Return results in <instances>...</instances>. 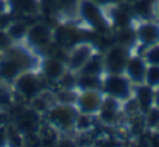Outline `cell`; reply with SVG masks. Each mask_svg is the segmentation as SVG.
Returning a JSON list of instances; mask_svg holds the SVG:
<instances>
[{
  "label": "cell",
  "mask_w": 159,
  "mask_h": 147,
  "mask_svg": "<svg viewBox=\"0 0 159 147\" xmlns=\"http://www.w3.org/2000/svg\"><path fill=\"white\" fill-rule=\"evenodd\" d=\"M142 56L148 65H159V44L147 47Z\"/></svg>",
  "instance_id": "cell-26"
},
{
  "label": "cell",
  "mask_w": 159,
  "mask_h": 147,
  "mask_svg": "<svg viewBox=\"0 0 159 147\" xmlns=\"http://www.w3.org/2000/svg\"><path fill=\"white\" fill-rule=\"evenodd\" d=\"M130 56H131V48L114 44L104 54V73L122 74L125 71Z\"/></svg>",
  "instance_id": "cell-6"
},
{
  "label": "cell",
  "mask_w": 159,
  "mask_h": 147,
  "mask_svg": "<svg viewBox=\"0 0 159 147\" xmlns=\"http://www.w3.org/2000/svg\"><path fill=\"white\" fill-rule=\"evenodd\" d=\"M155 107L159 108V87L155 88Z\"/></svg>",
  "instance_id": "cell-34"
},
{
  "label": "cell",
  "mask_w": 159,
  "mask_h": 147,
  "mask_svg": "<svg viewBox=\"0 0 159 147\" xmlns=\"http://www.w3.org/2000/svg\"><path fill=\"white\" fill-rule=\"evenodd\" d=\"M20 73H23L22 67L16 60H12L11 57H8V56H5L2 53V57H0V81L12 84L14 79Z\"/></svg>",
  "instance_id": "cell-18"
},
{
  "label": "cell",
  "mask_w": 159,
  "mask_h": 147,
  "mask_svg": "<svg viewBox=\"0 0 159 147\" xmlns=\"http://www.w3.org/2000/svg\"><path fill=\"white\" fill-rule=\"evenodd\" d=\"M134 99L138 102V108L141 115H145L153 105H155V88H152L147 84H136L133 85Z\"/></svg>",
  "instance_id": "cell-15"
},
{
  "label": "cell",
  "mask_w": 159,
  "mask_h": 147,
  "mask_svg": "<svg viewBox=\"0 0 159 147\" xmlns=\"http://www.w3.org/2000/svg\"><path fill=\"white\" fill-rule=\"evenodd\" d=\"M138 42L136 39V30L133 26H127V28H119L114 31V44L131 48L134 44Z\"/></svg>",
  "instance_id": "cell-23"
},
{
  "label": "cell",
  "mask_w": 159,
  "mask_h": 147,
  "mask_svg": "<svg viewBox=\"0 0 159 147\" xmlns=\"http://www.w3.org/2000/svg\"><path fill=\"white\" fill-rule=\"evenodd\" d=\"M94 3L101 5V6H114V5H119L122 3L124 0H93Z\"/></svg>",
  "instance_id": "cell-31"
},
{
  "label": "cell",
  "mask_w": 159,
  "mask_h": 147,
  "mask_svg": "<svg viewBox=\"0 0 159 147\" xmlns=\"http://www.w3.org/2000/svg\"><path fill=\"white\" fill-rule=\"evenodd\" d=\"M153 20L159 22V0H156L155 5H153Z\"/></svg>",
  "instance_id": "cell-32"
},
{
  "label": "cell",
  "mask_w": 159,
  "mask_h": 147,
  "mask_svg": "<svg viewBox=\"0 0 159 147\" xmlns=\"http://www.w3.org/2000/svg\"><path fill=\"white\" fill-rule=\"evenodd\" d=\"M9 141V133H8V129L6 126L0 124V147L6 146V143Z\"/></svg>",
  "instance_id": "cell-30"
},
{
  "label": "cell",
  "mask_w": 159,
  "mask_h": 147,
  "mask_svg": "<svg viewBox=\"0 0 159 147\" xmlns=\"http://www.w3.org/2000/svg\"><path fill=\"white\" fill-rule=\"evenodd\" d=\"M39 111H36L34 108L31 110H25L22 111V115L17 118V130L23 135H30V133H36L39 130Z\"/></svg>",
  "instance_id": "cell-17"
},
{
  "label": "cell",
  "mask_w": 159,
  "mask_h": 147,
  "mask_svg": "<svg viewBox=\"0 0 159 147\" xmlns=\"http://www.w3.org/2000/svg\"><path fill=\"white\" fill-rule=\"evenodd\" d=\"M76 90H102V76L96 74H76Z\"/></svg>",
  "instance_id": "cell-21"
},
{
  "label": "cell",
  "mask_w": 159,
  "mask_h": 147,
  "mask_svg": "<svg viewBox=\"0 0 159 147\" xmlns=\"http://www.w3.org/2000/svg\"><path fill=\"white\" fill-rule=\"evenodd\" d=\"M8 9V5H6V0H0V14L5 12Z\"/></svg>",
  "instance_id": "cell-33"
},
{
  "label": "cell",
  "mask_w": 159,
  "mask_h": 147,
  "mask_svg": "<svg viewBox=\"0 0 159 147\" xmlns=\"http://www.w3.org/2000/svg\"><path fill=\"white\" fill-rule=\"evenodd\" d=\"M26 45L34 51L47 50L53 44V30L45 23H31L25 37Z\"/></svg>",
  "instance_id": "cell-7"
},
{
  "label": "cell",
  "mask_w": 159,
  "mask_h": 147,
  "mask_svg": "<svg viewBox=\"0 0 159 147\" xmlns=\"http://www.w3.org/2000/svg\"><path fill=\"white\" fill-rule=\"evenodd\" d=\"M30 25H31V23H28L26 20H20V19H17V16H16V19L9 23V26L5 30V33H6V36L11 39V42H22V40H25V37H26V33H28Z\"/></svg>",
  "instance_id": "cell-20"
},
{
  "label": "cell",
  "mask_w": 159,
  "mask_h": 147,
  "mask_svg": "<svg viewBox=\"0 0 159 147\" xmlns=\"http://www.w3.org/2000/svg\"><path fill=\"white\" fill-rule=\"evenodd\" d=\"M79 19L87 23V26L94 33H107L111 30L108 16L104 12L102 6L93 0H79L77 3Z\"/></svg>",
  "instance_id": "cell-1"
},
{
  "label": "cell",
  "mask_w": 159,
  "mask_h": 147,
  "mask_svg": "<svg viewBox=\"0 0 159 147\" xmlns=\"http://www.w3.org/2000/svg\"><path fill=\"white\" fill-rule=\"evenodd\" d=\"M39 5H40V12L43 16H51L59 11L57 0H39Z\"/></svg>",
  "instance_id": "cell-28"
},
{
  "label": "cell",
  "mask_w": 159,
  "mask_h": 147,
  "mask_svg": "<svg viewBox=\"0 0 159 147\" xmlns=\"http://www.w3.org/2000/svg\"><path fill=\"white\" fill-rule=\"evenodd\" d=\"M145 124L148 129H159V108L158 107H152L145 115Z\"/></svg>",
  "instance_id": "cell-27"
},
{
  "label": "cell",
  "mask_w": 159,
  "mask_h": 147,
  "mask_svg": "<svg viewBox=\"0 0 159 147\" xmlns=\"http://www.w3.org/2000/svg\"><path fill=\"white\" fill-rule=\"evenodd\" d=\"M107 16H108L111 28H114V30L133 26V12H131V6L127 5V2L110 6V11Z\"/></svg>",
  "instance_id": "cell-11"
},
{
  "label": "cell",
  "mask_w": 159,
  "mask_h": 147,
  "mask_svg": "<svg viewBox=\"0 0 159 147\" xmlns=\"http://www.w3.org/2000/svg\"><path fill=\"white\" fill-rule=\"evenodd\" d=\"M119 115H120V101L104 95L102 104H101L99 111H98L99 119L105 124H113V122L117 121Z\"/></svg>",
  "instance_id": "cell-14"
},
{
  "label": "cell",
  "mask_w": 159,
  "mask_h": 147,
  "mask_svg": "<svg viewBox=\"0 0 159 147\" xmlns=\"http://www.w3.org/2000/svg\"><path fill=\"white\" fill-rule=\"evenodd\" d=\"M59 3V11L60 9H71L73 6H77L79 0H57Z\"/></svg>",
  "instance_id": "cell-29"
},
{
  "label": "cell",
  "mask_w": 159,
  "mask_h": 147,
  "mask_svg": "<svg viewBox=\"0 0 159 147\" xmlns=\"http://www.w3.org/2000/svg\"><path fill=\"white\" fill-rule=\"evenodd\" d=\"M147 67H148V64L145 62V59H144L142 54H133V56H130V59L127 62V67H125L124 74L130 79V82L133 85L144 84Z\"/></svg>",
  "instance_id": "cell-12"
},
{
  "label": "cell",
  "mask_w": 159,
  "mask_h": 147,
  "mask_svg": "<svg viewBox=\"0 0 159 147\" xmlns=\"http://www.w3.org/2000/svg\"><path fill=\"white\" fill-rule=\"evenodd\" d=\"M39 70H40V74L45 78V81L48 82H57L66 71V64L54 56H48V57H43L40 59L39 62Z\"/></svg>",
  "instance_id": "cell-10"
},
{
  "label": "cell",
  "mask_w": 159,
  "mask_h": 147,
  "mask_svg": "<svg viewBox=\"0 0 159 147\" xmlns=\"http://www.w3.org/2000/svg\"><path fill=\"white\" fill-rule=\"evenodd\" d=\"M45 82L47 81L42 74H37L36 70H30V71L20 73L14 79L12 88L19 96L31 102L34 98H37L39 95H42L45 92V87H47Z\"/></svg>",
  "instance_id": "cell-2"
},
{
  "label": "cell",
  "mask_w": 159,
  "mask_h": 147,
  "mask_svg": "<svg viewBox=\"0 0 159 147\" xmlns=\"http://www.w3.org/2000/svg\"><path fill=\"white\" fill-rule=\"evenodd\" d=\"M45 113H47V121L54 129H57L60 132H73L79 110L76 108L74 104L56 102Z\"/></svg>",
  "instance_id": "cell-3"
},
{
  "label": "cell",
  "mask_w": 159,
  "mask_h": 147,
  "mask_svg": "<svg viewBox=\"0 0 159 147\" xmlns=\"http://www.w3.org/2000/svg\"><path fill=\"white\" fill-rule=\"evenodd\" d=\"M91 126H93L91 115H85V113H79V115H77L76 122H74V130H77V132H85V130L91 129Z\"/></svg>",
  "instance_id": "cell-25"
},
{
  "label": "cell",
  "mask_w": 159,
  "mask_h": 147,
  "mask_svg": "<svg viewBox=\"0 0 159 147\" xmlns=\"http://www.w3.org/2000/svg\"><path fill=\"white\" fill-rule=\"evenodd\" d=\"M156 0H134L131 6L133 17H139L142 20H153V5Z\"/></svg>",
  "instance_id": "cell-22"
},
{
  "label": "cell",
  "mask_w": 159,
  "mask_h": 147,
  "mask_svg": "<svg viewBox=\"0 0 159 147\" xmlns=\"http://www.w3.org/2000/svg\"><path fill=\"white\" fill-rule=\"evenodd\" d=\"M94 51L96 50H94L93 42H82V44H77L76 47H73L68 51V57H66V68H68V71L77 73Z\"/></svg>",
  "instance_id": "cell-9"
},
{
  "label": "cell",
  "mask_w": 159,
  "mask_h": 147,
  "mask_svg": "<svg viewBox=\"0 0 159 147\" xmlns=\"http://www.w3.org/2000/svg\"><path fill=\"white\" fill-rule=\"evenodd\" d=\"M134 30H136V39L141 44V47L147 48L155 44H159V23L152 20H144Z\"/></svg>",
  "instance_id": "cell-13"
},
{
  "label": "cell",
  "mask_w": 159,
  "mask_h": 147,
  "mask_svg": "<svg viewBox=\"0 0 159 147\" xmlns=\"http://www.w3.org/2000/svg\"><path fill=\"white\" fill-rule=\"evenodd\" d=\"M76 74H96V76H102L104 74V54L94 51L90 56V59L84 64V67Z\"/></svg>",
  "instance_id": "cell-19"
},
{
  "label": "cell",
  "mask_w": 159,
  "mask_h": 147,
  "mask_svg": "<svg viewBox=\"0 0 159 147\" xmlns=\"http://www.w3.org/2000/svg\"><path fill=\"white\" fill-rule=\"evenodd\" d=\"M102 93L107 96L119 99L120 102H125L128 98H131L133 84L124 73L122 74L105 73L102 78Z\"/></svg>",
  "instance_id": "cell-4"
},
{
  "label": "cell",
  "mask_w": 159,
  "mask_h": 147,
  "mask_svg": "<svg viewBox=\"0 0 159 147\" xmlns=\"http://www.w3.org/2000/svg\"><path fill=\"white\" fill-rule=\"evenodd\" d=\"M90 31L88 30L74 28V26H70V25H60V26L56 28V31H53V42L56 45H59V47L70 51L77 44L91 42Z\"/></svg>",
  "instance_id": "cell-5"
},
{
  "label": "cell",
  "mask_w": 159,
  "mask_h": 147,
  "mask_svg": "<svg viewBox=\"0 0 159 147\" xmlns=\"http://www.w3.org/2000/svg\"><path fill=\"white\" fill-rule=\"evenodd\" d=\"M104 93L102 90H85V92H77V98H76V108L79 110V113H85V115H96L99 111V107L102 104Z\"/></svg>",
  "instance_id": "cell-8"
},
{
  "label": "cell",
  "mask_w": 159,
  "mask_h": 147,
  "mask_svg": "<svg viewBox=\"0 0 159 147\" xmlns=\"http://www.w3.org/2000/svg\"><path fill=\"white\" fill-rule=\"evenodd\" d=\"M8 9L20 17H33L40 14L39 0H6Z\"/></svg>",
  "instance_id": "cell-16"
},
{
  "label": "cell",
  "mask_w": 159,
  "mask_h": 147,
  "mask_svg": "<svg viewBox=\"0 0 159 147\" xmlns=\"http://www.w3.org/2000/svg\"><path fill=\"white\" fill-rule=\"evenodd\" d=\"M144 84L150 85L152 88H158L159 87V65H148L147 67Z\"/></svg>",
  "instance_id": "cell-24"
}]
</instances>
